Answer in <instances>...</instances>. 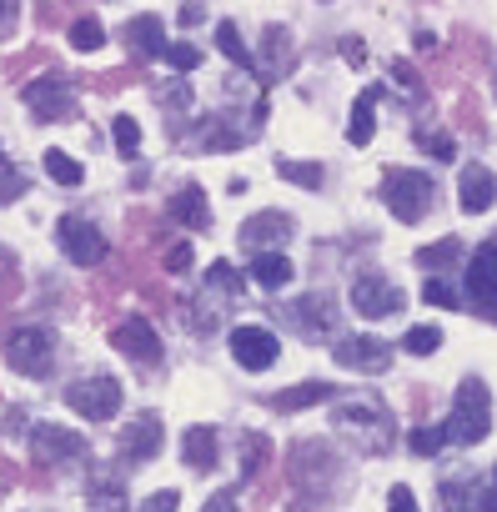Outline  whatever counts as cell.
<instances>
[{"label": "cell", "mask_w": 497, "mask_h": 512, "mask_svg": "<svg viewBox=\"0 0 497 512\" xmlns=\"http://www.w3.org/2000/svg\"><path fill=\"white\" fill-rule=\"evenodd\" d=\"M86 497H91V507H101V512H126V482H121V472L96 477V482L86 487Z\"/></svg>", "instance_id": "28"}, {"label": "cell", "mask_w": 497, "mask_h": 512, "mask_svg": "<svg viewBox=\"0 0 497 512\" xmlns=\"http://www.w3.org/2000/svg\"><path fill=\"white\" fill-rule=\"evenodd\" d=\"M392 76H397V81H402L407 91H422V86H417V71H412L407 61H397V66H392Z\"/></svg>", "instance_id": "48"}, {"label": "cell", "mask_w": 497, "mask_h": 512, "mask_svg": "<svg viewBox=\"0 0 497 512\" xmlns=\"http://www.w3.org/2000/svg\"><path fill=\"white\" fill-rule=\"evenodd\" d=\"M126 46H131L141 61L166 56V31H161V21H156V16H136V21L126 26Z\"/></svg>", "instance_id": "23"}, {"label": "cell", "mask_w": 497, "mask_h": 512, "mask_svg": "<svg viewBox=\"0 0 497 512\" xmlns=\"http://www.w3.org/2000/svg\"><path fill=\"white\" fill-rule=\"evenodd\" d=\"M292 277H297V267L287 262L282 251H257V256H252V267H246V282L262 287V292H282Z\"/></svg>", "instance_id": "20"}, {"label": "cell", "mask_w": 497, "mask_h": 512, "mask_svg": "<svg viewBox=\"0 0 497 512\" xmlns=\"http://www.w3.org/2000/svg\"><path fill=\"white\" fill-rule=\"evenodd\" d=\"M16 16H21V0H0V36L16 26Z\"/></svg>", "instance_id": "46"}, {"label": "cell", "mask_w": 497, "mask_h": 512, "mask_svg": "<svg viewBox=\"0 0 497 512\" xmlns=\"http://www.w3.org/2000/svg\"><path fill=\"white\" fill-rule=\"evenodd\" d=\"M462 282H467V302H472L487 322H497V236H487V241L472 251Z\"/></svg>", "instance_id": "7"}, {"label": "cell", "mask_w": 497, "mask_h": 512, "mask_svg": "<svg viewBox=\"0 0 497 512\" xmlns=\"http://www.w3.org/2000/svg\"><path fill=\"white\" fill-rule=\"evenodd\" d=\"M71 46H76V51H101V46H106L101 21H91V16H86V21H76V26H71Z\"/></svg>", "instance_id": "39"}, {"label": "cell", "mask_w": 497, "mask_h": 512, "mask_svg": "<svg viewBox=\"0 0 497 512\" xmlns=\"http://www.w3.org/2000/svg\"><path fill=\"white\" fill-rule=\"evenodd\" d=\"M161 101H166L171 111H176V106L186 111V106H191V91H186V86H166V91H161Z\"/></svg>", "instance_id": "47"}, {"label": "cell", "mask_w": 497, "mask_h": 512, "mask_svg": "<svg viewBox=\"0 0 497 512\" xmlns=\"http://www.w3.org/2000/svg\"><path fill=\"white\" fill-rule=\"evenodd\" d=\"M226 347H231L236 367H246V372H267V367H277V357H282V342H277V332H272V327H257V322L231 327Z\"/></svg>", "instance_id": "8"}, {"label": "cell", "mask_w": 497, "mask_h": 512, "mask_svg": "<svg viewBox=\"0 0 497 512\" xmlns=\"http://www.w3.org/2000/svg\"><path fill=\"white\" fill-rule=\"evenodd\" d=\"M121 452H126V462H151L161 452V417L156 412H136L126 422V432H121Z\"/></svg>", "instance_id": "18"}, {"label": "cell", "mask_w": 497, "mask_h": 512, "mask_svg": "<svg viewBox=\"0 0 497 512\" xmlns=\"http://www.w3.org/2000/svg\"><path fill=\"white\" fill-rule=\"evenodd\" d=\"M0 161H6V151H0Z\"/></svg>", "instance_id": "51"}, {"label": "cell", "mask_w": 497, "mask_h": 512, "mask_svg": "<svg viewBox=\"0 0 497 512\" xmlns=\"http://www.w3.org/2000/svg\"><path fill=\"white\" fill-rule=\"evenodd\" d=\"M31 452H36V462L41 467H61V462H86V437L81 432H71V427H61V422H41L36 432H31Z\"/></svg>", "instance_id": "12"}, {"label": "cell", "mask_w": 497, "mask_h": 512, "mask_svg": "<svg viewBox=\"0 0 497 512\" xmlns=\"http://www.w3.org/2000/svg\"><path fill=\"white\" fill-rule=\"evenodd\" d=\"M332 432H342L357 452L377 457L392 447L397 422H392L387 402H377V397H342V402H332Z\"/></svg>", "instance_id": "1"}, {"label": "cell", "mask_w": 497, "mask_h": 512, "mask_svg": "<svg viewBox=\"0 0 497 512\" xmlns=\"http://www.w3.org/2000/svg\"><path fill=\"white\" fill-rule=\"evenodd\" d=\"M216 457H221V442H216L211 427H186V432H181V462H186L191 472H211Z\"/></svg>", "instance_id": "22"}, {"label": "cell", "mask_w": 497, "mask_h": 512, "mask_svg": "<svg viewBox=\"0 0 497 512\" xmlns=\"http://www.w3.org/2000/svg\"><path fill=\"white\" fill-rule=\"evenodd\" d=\"M31 191V176L21 171V166H11V161H0V206H11L16 196H26Z\"/></svg>", "instance_id": "34"}, {"label": "cell", "mask_w": 497, "mask_h": 512, "mask_svg": "<svg viewBox=\"0 0 497 512\" xmlns=\"http://www.w3.org/2000/svg\"><path fill=\"white\" fill-rule=\"evenodd\" d=\"M206 287L221 292V297H236V292H241V277H236L231 262H211V267H206Z\"/></svg>", "instance_id": "35"}, {"label": "cell", "mask_w": 497, "mask_h": 512, "mask_svg": "<svg viewBox=\"0 0 497 512\" xmlns=\"http://www.w3.org/2000/svg\"><path fill=\"white\" fill-rule=\"evenodd\" d=\"M477 512H497V467H492V482L477 492Z\"/></svg>", "instance_id": "45"}, {"label": "cell", "mask_w": 497, "mask_h": 512, "mask_svg": "<svg viewBox=\"0 0 497 512\" xmlns=\"http://www.w3.org/2000/svg\"><path fill=\"white\" fill-rule=\"evenodd\" d=\"M437 512H477V482L472 477H447L437 487Z\"/></svg>", "instance_id": "26"}, {"label": "cell", "mask_w": 497, "mask_h": 512, "mask_svg": "<svg viewBox=\"0 0 497 512\" xmlns=\"http://www.w3.org/2000/svg\"><path fill=\"white\" fill-rule=\"evenodd\" d=\"M432 176H422V171H407V166H392V171H382V201H387V211L397 216V221H407V226H417L427 211H432Z\"/></svg>", "instance_id": "4"}, {"label": "cell", "mask_w": 497, "mask_h": 512, "mask_svg": "<svg viewBox=\"0 0 497 512\" xmlns=\"http://www.w3.org/2000/svg\"><path fill=\"white\" fill-rule=\"evenodd\" d=\"M387 512H417V497H412V487H402V482H397V487L387 492Z\"/></svg>", "instance_id": "44"}, {"label": "cell", "mask_w": 497, "mask_h": 512, "mask_svg": "<svg viewBox=\"0 0 497 512\" xmlns=\"http://www.w3.org/2000/svg\"><path fill=\"white\" fill-rule=\"evenodd\" d=\"M332 357H337V367L362 372V377H382L392 367V347L382 337H337Z\"/></svg>", "instance_id": "13"}, {"label": "cell", "mask_w": 497, "mask_h": 512, "mask_svg": "<svg viewBox=\"0 0 497 512\" xmlns=\"http://www.w3.org/2000/svg\"><path fill=\"white\" fill-rule=\"evenodd\" d=\"M442 347V332L437 327H412L407 337H402V352H412V357H432Z\"/></svg>", "instance_id": "37"}, {"label": "cell", "mask_w": 497, "mask_h": 512, "mask_svg": "<svg viewBox=\"0 0 497 512\" xmlns=\"http://www.w3.org/2000/svg\"><path fill=\"white\" fill-rule=\"evenodd\" d=\"M277 176L292 186H307V191H322V181H327V171L317 161H277Z\"/></svg>", "instance_id": "29"}, {"label": "cell", "mask_w": 497, "mask_h": 512, "mask_svg": "<svg viewBox=\"0 0 497 512\" xmlns=\"http://www.w3.org/2000/svg\"><path fill=\"white\" fill-rule=\"evenodd\" d=\"M422 302H432V307H462V292L447 277H427L422 282Z\"/></svg>", "instance_id": "36"}, {"label": "cell", "mask_w": 497, "mask_h": 512, "mask_svg": "<svg viewBox=\"0 0 497 512\" xmlns=\"http://www.w3.org/2000/svg\"><path fill=\"white\" fill-rule=\"evenodd\" d=\"M377 101H382V86H367V91L357 96L352 126H347V141H352V146H367V141H372V131H377V111H372V106H377Z\"/></svg>", "instance_id": "24"}, {"label": "cell", "mask_w": 497, "mask_h": 512, "mask_svg": "<svg viewBox=\"0 0 497 512\" xmlns=\"http://www.w3.org/2000/svg\"><path fill=\"white\" fill-rule=\"evenodd\" d=\"M487 432H492V392H487L482 377H462L457 402H452V412L442 422V437L452 447H477Z\"/></svg>", "instance_id": "2"}, {"label": "cell", "mask_w": 497, "mask_h": 512, "mask_svg": "<svg viewBox=\"0 0 497 512\" xmlns=\"http://www.w3.org/2000/svg\"><path fill=\"white\" fill-rule=\"evenodd\" d=\"M417 146H422L427 156H437V161H452V156H457V146H452L447 131H417Z\"/></svg>", "instance_id": "40"}, {"label": "cell", "mask_w": 497, "mask_h": 512, "mask_svg": "<svg viewBox=\"0 0 497 512\" xmlns=\"http://www.w3.org/2000/svg\"><path fill=\"white\" fill-rule=\"evenodd\" d=\"M457 262H462V241H457V236H442V241H432V246L417 251V267H422V272H437V277H442L447 267H457Z\"/></svg>", "instance_id": "27"}, {"label": "cell", "mask_w": 497, "mask_h": 512, "mask_svg": "<svg viewBox=\"0 0 497 512\" xmlns=\"http://www.w3.org/2000/svg\"><path fill=\"white\" fill-rule=\"evenodd\" d=\"M176 507H181V492H171V487H166V492H151V497L141 502V512H176Z\"/></svg>", "instance_id": "42"}, {"label": "cell", "mask_w": 497, "mask_h": 512, "mask_svg": "<svg viewBox=\"0 0 497 512\" xmlns=\"http://www.w3.org/2000/svg\"><path fill=\"white\" fill-rule=\"evenodd\" d=\"M201 16H206V6H201V0H186V6H181V21H186V26H196Z\"/></svg>", "instance_id": "50"}, {"label": "cell", "mask_w": 497, "mask_h": 512, "mask_svg": "<svg viewBox=\"0 0 497 512\" xmlns=\"http://www.w3.org/2000/svg\"><path fill=\"white\" fill-rule=\"evenodd\" d=\"M166 61H171L176 71H196V66H201V51H196L191 41H176V46H166Z\"/></svg>", "instance_id": "41"}, {"label": "cell", "mask_w": 497, "mask_h": 512, "mask_svg": "<svg viewBox=\"0 0 497 512\" xmlns=\"http://www.w3.org/2000/svg\"><path fill=\"white\" fill-rule=\"evenodd\" d=\"M216 46H221V56H226L231 66L252 71V51L241 46V36H236V26H231V21H221V26H216Z\"/></svg>", "instance_id": "32"}, {"label": "cell", "mask_w": 497, "mask_h": 512, "mask_svg": "<svg viewBox=\"0 0 497 512\" xmlns=\"http://www.w3.org/2000/svg\"><path fill=\"white\" fill-rule=\"evenodd\" d=\"M201 512H236V497H231V492H216V497H211Z\"/></svg>", "instance_id": "49"}, {"label": "cell", "mask_w": 497, "mask_h": 512, "mask_svg": "<svg viewBox=\"0 0 497 512\" xmlns=\"http://www.w3.org/2000/svg\"><path fill=\"white\" fill-rule=\"evenodd\" d=\"M121 382L116 377H81V382H71V392H66V402H71V412H81L86 422H111L116 412H121Z\"/></svg>", "instance_id": "6"}, {"label": "cell", "mask_w": 497, "mask_h": 512, "mask_svg": "<svg viewBox=\"0 0 497 512\" xmlns=\"http://www.w3.org/2000/svg\"><path fill=\"white\" fill-rule=\"evenodd\" d=\"M402 287L397 282H387L382 272H367V277H357L352 282V312L357 317H367V322H382V317H397L402 312Z\"/></svg>", "instance_id": "11"}, {"label": "cell", "mask_w": 497, "mask_h": 512, "mask_svg": "<svg viewBox=\"0 0 497 512\" xmlns=\"http://www.w3.org/2000/svg\"><path fill=\"white\" fill-rule=\"evenodd\" d=\"M186 267H191V241L166 246V272H186Z\"/></svg>", "instance_id": "43"}, {"label": "cell", "mask_w": 497, "mask_h": 512, "mask_svg": "<svg viewBox=\"0 0 497 512\" xmlns=\"http://www.w3.org/2000/svg\"><path fill=\"white\" fill-rule=\"evenodd\" d=\"M332 382H302V387H287V392H277L272 397V407L277 412H302V407H317V402H332Z\"/></svg>", "instance_id": "25"}, {"label": "cell", "mask_w": 497, "mask_h": 512, "mask_svg": "<svg viewBox=\"0 0 497 512\" xmlns=\"http://www.w3.org/2000/svg\"><path fill=\"white\" fill-rule=\"evenodd\" d=\"M287 467H292V482H297L307 497H327V492H337V482H342V462H337V452H332L322 437L297 442V447L287 452Z\"/></svg>", "instance_id": "3"}, {"label": "cell", "mask_w": 497, "mask_h": 512, "mask_svg": "<svg viewBox=\"0 0 497 512\" xmlns=\"http://www.w3.org/2000/svg\"><path fill=\"white\" fill-rule=\"evenodd\" d=\"M26 106L36 111V121H61V116H71L76 111V101H71V86L61 81V76H41V81H26Z\"/></svg>", "instance_id": "15"}, {"label": "cell", "mask_w": 497, "mask_h": 512, "mask_svg": "<svg viewBox=\"0 0 497 512\" xmlns=\"http://www.w3.org/2000/svg\"><path fill=\"white\" fill-rule=\"evenodd\" d=\"M492 201H497V181H492V171L477 166V161H467L462 176H457V206H462L467 216H482Z\"/></svg>", "instance_id": "17"}, {"label": "cell", "mask_w": 497, "mask_h": 512, "mask_svg": "<svg viewBox=\"0 0 497 512\" xmlns=\"http://www.w3.org/2000/svg\"><path fill=\"white\" fill-rule=\"evenodd\" d=\"M407 447L417 452V457H437L442 447H447V437H442V427H412V437H407Z\"/></svg>", "instance_id": "38"}, {"label": "cell", "mask_w": 497, "mask_h": 512, "mask_svg": "<svg viewBox=\"0 0 497 512\" xmlns=\"http://www.w3.org/2000/svg\"><path fill=\"white\" fill-rule=\"evenodd\" d=\"M292 236V216L287 211H257V216H246L241 221V246L246 251H277L282 241Z\"/></svg>", "instance_id": "16"}, {"label": "cell", "mask_w": 497, "mask_h": 512, "mask_svg": "<svg viewBox=\"0 0 497 512\" xmlns=\"http://www.w3.org/2000/svg\"><path fill=\"white\" fill-rule=\"evenodd\" d=\"M6 362L21 377H51V367H56V337L46 327H16L6 337Z\"/></svg>", "instance_id": "5"}, {"label": "cell", "mask_w": 497, "mask_h": 512, "mask_svg": "<svg viewBox=\"0 0 497 512\" xmlns=\"http://www.w3.org/2000/svg\"><path fill=\"white\" fill-rule=\"evenodd\" d=\"M56 241H61V251L71 256L76 267H101V262H106V251H111L106 236H101V226L86 221V216H61Z\"/></svg>", "instance_id": "10"}, {"label": "cell", "mask_w": 497, "mask_h": 512, "mask_svg": "<svg viewBox=\"0 0 497 512\" xmlns=\"http://www.w3.org/2000/svg\"><path fill=\"white\" fill-rule=\"evenodd\" d=\"M287 71H292V36H287V26H267V36H262V61L252 66V76L282 81Z\"/></svg>", "instance_id": "19"}, {"label": "cell", "mask_w": 497, "mask_h": 512, "mask_svg": "<svg viewBox=\"0 0 497 512\" xmlns=\"http://www.w3.org/2000/svg\"><path fill=\"white\" fill-rule=\"evenodd\" d=\"M111 141H116V151L131 161V156H141V126H136V116H116L111 121Z\"/></svg>", "instance_id": "33"}, {"label": "cell", "mask_w": 497, "mask_h": 512, "mask_svg": "<svg viewBox=\"0 0 497 512\" xmlns=\"http://www.w3.org/2000/svg\"><path fill=\"white\" fill-rule=\"evenodd\" d=\"M171 221H176L181 231H206V226H211V206H206V191H201L196 181L171 196Z\"/></svg>", "instance_id": "21"}, {"label": "cell", "mask_w": 497, "mask_h": 512, "mask_svg": "<svg viewBox=\"0 0 497 512\" xmlns=\"http://www.w3.org/2000/svg\"><path fill=\"white\" fill-rule=\"evenodd\" d=\"M111 347H116L126 362H136V367H156V362H161V337H156V327H151L146 317H126V322L111 332Z\"/></svg>", "instance_id": "14"}, {"label": "cell", "mask_w": 497, "mask_h": 512, "mask_svg": "<svg viewBox=\"0 0 497 512\" xmlns=\"http://www.w3.org/2000/svg\"><path fill=\"white\" fill-rule=\"evenodd\" d=\"M267 452H272V447H267L262 432H246V437H241V477H257V472L267 467Z\"/></svg>", "instance_id": "31"}, {"label": "cell", "mask_w": 497, "mask_h": 512, "mask_svg": "<svg viewBox=\"0 0 497 512\" xmlns=\"http://www.w3.org/2000/svg\"><path fill=\"white\" fill-rule=\"evenodd\" d=\"M282 322H287L292 332H302L307 342H317V337H332V332H337L342 312H337V302H332V297L312 292V297H297V302H287V307H282Z\"/></svg>", "instance_id": "9"}, {"label": "cell", "mask_w": 497, "mask_h": 512, "mask_svg": "<svg viewBox=\"0 0 497 512\" xmlns=\"http://www.w3.org/2000/svg\"><path fill=\"white\" fill-rule=\"evenodd\" d=\"M46 176H51L56 186H81V181H86L81 161H76V156H66V151H46Z\"/></svg>", "instance_id": "30"}]
</instances>
